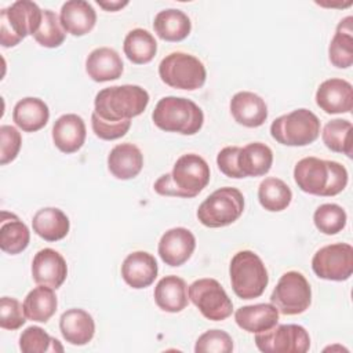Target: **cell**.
Masks as SVG:
<instances>
[{
	"mask_svg": "<svg viewBox=\"0 0 353 353\" xmlns=\"http://www.w3.org/2000/svg\"><path fill=\"white\" fill-rule=\"evenodd\" d=\"M352 123L345 119L328 121L321 132L324 145L332 152L352 157Z\"/></svg>",
	"mask_w": 353,
	"mask_h": 353,
	"instance_id": "e575fe53",
	"label": "cell"
},
{
	"mask_svg": "<svg viewBox=\"0 0 353 353\" xmlns=\"http://www.w3.org/2000/svg\"><path fill=\"white\" fill-rule=\"evenodd\" d=\"M59 330L66 342L83 346L92 339L95 334V323L88 312L73 307L61 314Z\"/></svg>",
	"mask_w": 353,
	"mask_h": 353,
	"instance_id": "44dd1931",
	"label": "cell"
},
{
	"mask_svg": "<svg viewBox=\"0 0 353 353\" xmlns=\"http://www.w3.org/2000/svg\"><path fill=\"white\" fill-rule=\"evenodd\" d=\"M156 305L168 313L182 312L189 302L188 285L178 276H165L154 287Z\"/></svg>",
	"mask_w": 353,
	"mask_h": 353,
	"instance_id": "d4e9b609",
	"label": "cell"
},
{
	"mask_svg": "<svg viewBox=\"0 0 353 353\" xmlns=\"http://www.w3.org/2000/svg\"><path fill=\"white\" fill-rule=\"evenodd\" d=\"M233 350L232 336L222 330H208L199 336L194 345L196 353H229Z\"/></svg>",
	"mask_w": 353,
	"mask_h": 353,
	"instance_id": "f35d334b",
	"label": "cell"
},
{
	"mask_svg": "<svg viewBox=\"0 0 353 353\" xmlns=\"http://www.w3.org/2000/svg\"><path fill=\"white\" fill-rule=\"evenodd\" d=\"M273 163L272 149L262 142H252L240 148L237 156L239 170L243 176H261L269 172Z\"/></svg>",
	"mask_w": 353,
	"mask_h": 353,
	"instance_id": "f546056e",
	"label": "cell"
},
{
	"mask_svg": "<svg viewBox=\"0 0 353 353\" xmlns=\"http://www.w3.org/2000/svg\"><path fill=\"white\" fill-rule=\"evenodd\" d=\"M59 19L65 32L72 36H84L94 29L97 12L88 1L69 0L62 4Z\"/></svg>",
	"mask_w": 353,
	"mask_h": 353,
	"instance_id": "603a6c76",
	"label": "cell"
},
{
	"mask_svg": "<svg viewBox=\"0 0 353 353\" xmlns=\"http://www.w3.org/2000/svg\"><path fill=\"white\" fill-rule=\"evenodd\" d=\"M233 292L241 299H254L263 294L269 283L262 259L250 250L234 254L229 266Z\"/></svg>",
	"mask_w": 353,
	"mask_h": 353,
	"instance_id": "5b68a950",
	"label": "cell"
},
{
	"mask_svg": "<svg viewBox=\"0 0 353 353\" xmlns=\"http://www.w3.org/2000/svg\"><path fill=\"white\" fill-rule=\"evenodd\" d=\"M52 141L63 153L77 152L85 141L84 120L74 113L62 114L52 125Z\"/></svg>",
	"mask_w": 353,
	"mask_h": 353,
	"instance_id": "d6986e66",
	"label": "cell"
},
{
	"mask_svg": "<svg viewBox=\"0 0 353 353\" xmlns=\"http://www.w3.org/2000/svg\"><path fill=\"white\" fill-rule=\"evenodd\" d=\"M244 211L243 193L230 186L212 192L197 210V218L207 228H223L236 222Z\"/></svg>",
	"mask_w": 353,
	"mask_h": 353,
	"instance_id": "9c48e42d",
	"label": "cell"
},
{
	"mask_svg": "<svg viewBox=\"0 0 353 353\" xmlns=\"http://www.w3.org/2000/svg\"><path fill=\"white\" fill-rule=\"evenodd\" d=\"M270 135L285 146H306L319 138L320 120L309 109H295L272 123Z\"/></svg>",
	"mask_w": 353,
	"mask_h": 353,
	"instance_id": "52a82bcc",
	"label": "cell"
},
{
	"mask_svg": "<svg viewBox=\"0 0 353 353\" xmlns=\"http://www.w3.org/2000/svg\"><path fill=\"white\" fill-rule=\"evenodd\" d=\"M230 113L233 119L248 128L262 125L268 119V106L255 92L240 91L230 101Z\"/></svg>",
	"mask_w": 353,
	"mask_h": 353,
	"instance_id": "ac0fdd59",
	"label": "cell"
},
{
	"mask_svg": "<svg viewBox=\"0 0 353 353\" xmlns=\"http://www.w3.org/2000/svg\"><path fill=\"white\" fill-rule=\"evenodd\" d=\"M345 210L334 203H325L317 207L313 214L314 226L324 234H336L346 226Z\"/></svg>",
	"mask_w": 353,
	"mask_h": 353,
	"instance_id": "8d00e7d4",
	"label": "cell"
},
{
	"mask_svg": "<svg viewBox=\"0 0 353 353\" xmlns=\"http://www.w3.org/2000/svg\"><path fill=\"white\" fill-rule=\"evenodd\" d=\"M330 62L339 69H347L353 63V17L339 21L328 47Z\"/></svg>",
	"mask_w": 353,
	"mask_h": 353,
	"instance_id": "f1b7e54d",
	"label": "cell"
},
{
	"mask_svg": "<svg viewBox=\"0 0 353 353\" xmlns=\"http://www.w3.org/2000/svg\"><path fill=\"white\" fill-rule=\"evenodd\" d=\"M270 302L281 314H301L312 303L310 284L301 272L290 270L280 277L272 291Z\"/></svg>",
	"mask_w": 353,
	"mask_h": 353,
	"instance_id": "30bf717a",
	"label": "cell"
},
{
	"mask_svg": "<svg viewBox=\"0 0 353 353\" xmlns=\"http://www.w3.org/2000/svg\"><path fill=\"white\" fill-rule=\"evenodd\" d=\"M7 218L6 211H3L0 218V248L10 255H15L29 245L30 232L17 215L10 214V219Z\"/></svg>",
	"mask_w": 353,
	"mask_h": 353,
	"instance_id": "1f68e13d",
	"label": "cell"
},
{
	"mask_svg": "<svg viewBox=\"0 0 353 353\" xmlns=\"http://www.w3.org/2000/svg\"><path fill=\"white\" fill-rule=\"evenodd\" d=\"M149 103V94L145 88L134 84L112 85L95 95V113L108 121L131 120L139 116Z\"/></svg>",
	"mask_w": 353,
	"mask_h": 353,
	"instance_id": "3957f363",
	"label": "cell"
},
{
	"mask_svg": "<svg viewBox=\"0 0 353 353\" xmlns=\"http://www.w3.org/2000/svg\"><path fill=\"white\" fill-rule=\"evenodd\" d=\"M156 258L146 251H135L125 256L121 265V277L132 288L149 287L157 277Z\"/></svg>",
	"mask_w": 353,
	"mask_h": 353,
	"instance_id": "e0dca14e",
	"label": "cell"
},
{
	"mask_svg": "<svg viewBox=\"0 0 353 353\" xmlns=\"http://www.w3.org/2000/svg\"><path fill=\"white\" fill-rule=\"evenodd\" d=\"M143 167V154L141 149L130 142L116 145L108 156V168L110 174L121 181L135 178Z\"/></svg>",
	"mask_w": 353,
	"mask_h": 353,
	"instance_id": "ffe728a7",
	"label": "cell"
},
{
	"mask_svg": "<svg viewBox=\"0 0 353 353\" xmlns=\"http://www.w3.org/2000/svg\"><path fill=\"white\" fill-rule=\"evenodd\" d=\"M33 37L40 46L47 48H55L65 41L66 32L61 23L59 17L51 10H44L41 25L39 30L33 34Z\"/></svg>",
	"mask_w": 353,
	"mask_h": 353,
	"instance_id": "74e56055",
	"label": "cell"
},
{
	"mask_svg": "<svg viewBox=\"0 0 353 353\" xmlns=\"http://www.w3.org/2000/svg\"><path fill=\"white\" fill-rule=\"evenodd\" d=\"M312 269L317 277L324 280H347L353 273V247L347 243L321 247L312 258Z\"/></svg>",
	"mask_w": 353,
	"mask_h": 353,
	"instance_id": "4fadbf2b",
	"label": "cell"
},
{
	"mask_svg": "<svg viewBox=\"0 0 353 353\" xmlns=\"http://www.w3.org/2000/svg\"><path fill=\"white\" fill-rule=\"evenodd\" d=\"M210 182V165L196 154H182L170 174H163L153 185L161 196L192 199L196 197Z\"/></svg>",
	"mask_w": 353,
	"mask_h": 353,
	"instance_id": "6da1fadb",
	"label": "cell"
},
{
	"mask_svg": "<svg viewBox=\"0 0 353 353\" xmlns=\"http://www.w3.org/2000/svg\"><path fill=\"white\" fill-rule=\"evenodd\" d=\"M258 200L266 211L279 212L290 205L292 200V192L283 179L269 176L259 183Z\"/></svg>",
	"mask_w": 353,
	"mask_h": 353,
	"instance_id": "836d02e7",
	"label": "cell"
},
{
	"mask_svg": "<svg viewBox=\"0 0 353 353\" xmlns=\"http://www.w3.org/2000/svg\"><path fill=\"white\" fill-rule=\"evenodd\" d=\"M91 127L94 134L103 141H114L127 134L131 127V120L108 121L101 119L95 112L91 114Z\"/></svg>",
	"mask_w": 353,
	"mask_h": 353,
	"instance_id": "60d3db41",
	"label": "cell"
},
{
	"mask_svg": "<svg viewBox=\"0 0 353 353\" xmlns=\"http://www.w3.org/2000/svg\"><path fill=\"white\" fill-rule=\"evenodd\" d=\"M33 232L46 241H58L68 236L70 222L68 215L55 207L39 210L32 219Z\"/></svg>",
	"mask_w": 353,
	"mask_h": 353,
	"instance_id": "484cf974",
	"label": "cell"
},
{
	"mask_svg": "<svg viewBox=\"0 0 353 353\" xmlns=\"http://www.w3.org/2000/svg\"><path fill=\"white\" fill-rule=\"evenodd\" d=\"M153 29L161 40L181 41L189 36L192 30V22L183 11L168 8L156 14Z\"/></svg>",
	"mask_w": 353,
	"mask_h": 353,
	"instance_id": "83f0119b",
	"label": "cell"
},
{
	"mask_svg": "<svg viewBox=\"0 0 353 353\" xmlns=\"http://www.w3.org/2000/svg\"><path fill=\"white\" fill-rule=\"evenodd\" d=\"M123 50L125 57L137 65H143L150 62L157 51V43L152 33L145 29L137 28L127 33Z\"/></svg>",
	"mask_w": 353,
	"mask_h": 353,
	"instance_id": "d6a6232c",
	"label": "cell"
},
{
	"mask_svg": "<svg viewBox=\"0 0 353 353\" xmlns=\"http://www.w3.org/2000/svg\"><path fill=\"white\" fill-rule=\"evenodd\" d=\"M58 301L54 288L39 285L25 296L23 310L26 319L37 323H47L57 312Z\"/></svg>",
	"mask_w": 353,
	"mask_h": 353,
	"instance_id": "4dcf8cb0",
	"label": "cell"
},
{
	"mask_svg": "<svg viewBox=\"0 0 353 353\" xmlns=\"http://www.w3.org/2000/svg\"><path fill=\"white\" fill-rule=\"evenodd\" d=\"M26 321L23 305L15 298L3 296L0 299V327L4 330H18Z\"/></svg>",
	"mask_w": 353,
	"mask_h": 353,
	"instance_id": "ab89813d",
	"label": "cell"
},
{
	"mask_svg": "<svg viewBox=\"0 0 353 353\" xmlns=\"http://www.w3.org/2000/svg\"><path fill=\"white\" fill-rule=\"evenodd\" d=\"M156 127L167 132L193 135L204 123L203 110L190 99L182 97L161 98L152 113Z\"/></svg>",
	"mask_w": 353,
	"mask_h": 353,
	"instance_id": "277c9868",
	"label": "cell"
},
{
	"mask_svg": "<svg viewBox=\"0 0 353 353\" xmlns=\"http://www.w3.org/2000/svg\"><path fill=\"white\" fill-rule=\"evenodd\" d=\"M316 103L328 114L349 113L353 108V87L343 79H328L319 85Z\"/></svg>",
	"mask_w": 353,
	"mask_h": 353,
	"instance_id": "2e32d148",
	"label": "cell"
},
{
	"mask_svg": "<svg viewBox=\"0 0 353 353\" xmlns=\"http://www.w3.org/2000/svg\"><path fill=\"white\" fill-rule=\"evenodd\" d=\"M43 19V10L29 0H18L0 11V44L14 47L26 36L34 34Z\"/></svg>",
	"mask_w": 353,
	"mask_h": 353,
	"instance_id": "8992f818",
	"label": "cell"
},
{
	"mask_svg": "<svg viewBox=\"0 0 353 353\" xmlns=\"http://www.w3.org/2000/svg\"><path fill=\"white\" fill-rule=\"evenodd\" d=\"M255 345L265 353H306L310 347V336L302 325L276 324L258 332Z\"/></svg>",
	"mask_w": 353,
	"mask_h": 353,
	"instance_id": "7c38bea8",
	"label": "cell"
},
{
	"mask_svg": "<svg viewBox=\"0 0 353 353\" xmlns=\"http://www.w3.org/2000/svg\"><path fill=\"white\" fill-rule=\"evenodd\" d=\"M196 248L194 234L186 228H172L167 230L159 241V255L165 265L181 266Z\"/></svg>",
	"mask_w": 353,
	"mask_h": 353,
	"instance_id": "9a60e30c",
	"label": "cell"
},
{
	"mask_svg": "<svg viewBox=\"0 0 353 353\" xmlns=\"http://www.w3.org/2000/svg\"><path fill=\"white\" fill-rule=\"evenodd\" d=\"M50 119V110L44 101L34 97H26L18 101L12 110L14 123L25 132L41 130Z\"/></svg>",
	"mask_w": 353,
	"mask_h": 353,
	"instance_id": "4316f807",
	"label": "cell"
},
{
	"mask_svg": "<svg viewBox=\"0 0 353 353\" xmlns=\"http://www.w3.org/2000/svg\"><path fill=\"white\" fill-rule=\"evenodd\" d=\"M124 69L119 52L109 47H99L92 50L85 59L87 74L98 83L116 80L121 76Z\"/></svg>",
	"mask_w": 353,
	"mask_h": 353,
	"instance_id": "7402d4cb",
	"label": "cell"
},
{
	"mask_svg": "<svg viewBox=\"0 0 353 353\" xmlns=\"http://www.w3.org/2000/svg\"><path fill=\"white\" fill-rule=\"evenodd\" d=\"M22 145L21 132L12 125L0 127V164L6 165L17 159Z\"/></svg>",
	"mask_w": 353,
	"mask_h": 353,
	"instance_id": "b9f144b4",
	"label": "cell"
},
{
	"mask_svg": "<svg viewBox=\"0 0 353 353\" xmlns=\"http://www.w3.org/2000/svg\"><path fill=\"white\" fill-rule=\"evenodd\" d=\"M68 276V265L63 256L52 250L43 248L37 251L32 262V277L39 285L59 288Z\"/></svg>",
	"mask_w": 353,
	"mask_h": 353,
	"instance_id": "5bb4252c",
	"label": "cell"
},
{
	"mask_svg": "<svg viewBox=\"0 0 353 353\" xmlns=\"http://www.w3.org/2000/svg\"><path fill=\"white\" fill-rule=\"evenodd\" d=\"M189 299L200 313L212 321H222L233 312V303L215 279H199L189 285Z\"/></svg>",
	"mask_w": 353,
	"mask_h": 353,
	"instance_id": "8fae6325",
	"label": "cell"
},
{
	"mask_svg": "<svg viewBox=\"0 0 353 353\" xmlns=\"http://www.w3.org/2000/svg\"><path fill=\"white\" fill-rule=\"evenodd\" d=\"M19 349L23 353H44L63 352V346L58 339L50 336L41 327L32 325L22 331L19 336Z\"/></svg>",
	"mask_w": 353,
	"mask_h": 353,
	"instance_id": "d590c367",
	"label": "cell"
},
{
	"mask_svg": "<svg viewBox=\"0 0 353 353\" xmlns=\"http://www.w3.org/2000/svg\"><path fill=\"white\" fill-rule=\"evenodd\" d=\"M239 152H240L239 146H226L216 156L218 168L221 170L222 174H225L229 178H236V179L244 178L237 164Z\"/></svg>",
	"mask_w": 353,
	"mask_h": 353,
	"instance_id": "7bdbcfd3",
	"label": "cell"
},
{
	"mask_svg": "<svg viewBox=\"0 0 353 353\" xmlns=\"http://www.w3.org/2000/svg\"><path fill=\"white\" fill-rule=\"evenodd\" d=\"M236 324L251 334H258L279 323V310L273 303H256L241 306L234 313Z\"/></svg>",
	"mask_w": 353,
	"mask_h": 353,
	"instance_id": "cb8c5ba5",
	"label": "cell"
},
{
	"mask_svg": "<svg viewBox=\"0 0 353 353\" xmlns=\"http://www.w3.org/2000/svg\"><path fill=\"white\" fill-rule=\"evenodd\" d=\"M163 83L178 90H199L204 85L207 72L203 62L192 54L175 51L165 55L159 65Z\"/></svg>",
	"mask_w": 353,
	"mask_h": 353,
	"instance_id": "ba28073f",
	"label": "cell"
},
{
	"mask_svg": "<svg viewBox=\"0 0 353 353\" xmlns=\"http://www.w3.org/2000/svg\"><path fill=\"white\" fill-rule=\"evenodd\" d=\"M99 7H102L106 11H117L128 4V1H97Z\"/></svg>",
	"mask_w": 353,
	"mask_h": 353,
	"instance_id": "ee69618b",
	"label": "cell"
},
{
	"mask_svg": "<svg viewBox=\"0 0 353 353\" xmlns=\"http://www.w3.org/2000/svg\"><path fill=\"white\" fill-rule=\"evenodd\" d=\"M346 168L332 160L303 157L295 164L294 179L298 188L309 194L330 197L341 193L347 185Z\"/></svg>",
	"mask_w": 353,
	"mask_h": 353,
	"instance_id": "7a4b0ae2",
	"label": "cell"
}]
</instances>
